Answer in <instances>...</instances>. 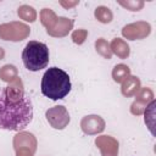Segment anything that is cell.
Masks as SVG:
<instances>
[{
  "instance_id": "4fadbf2b",
  "label": "cell",
  "mask_w": 156,
  "mask_h": 156,
  "mask_svg": "<svg viewBox=\"0 0 156 156\" xmlns=\"http://www.w3.org/2000/svg\"><path fill=\"white\" fill-rule=\"evenodd\" d=\"M40 20H41V23L49 29H51L56 22H57V17L55 15L54 11H51L50 9H43L41 12H40Z\"/></svg>"
},
{
  "instance_id": "7402d4cb",
  "label": "cell",
  "mask_w": 156,
  "mask_h": 156,
  "mask_svg": "<svg viewBox=\"0 0 156 156\" xmlns=\"http://www.w3.org/2000/svg\"><path fill=\"white\" fill-rule=\"evenodd\" d=\"M78 2L77 1H74V2H69V4H63V2H61V5H63V6H66V7H69V6H74V5H77Z\"/></svg>"
},
{
  "instance_id": "5b68a950",
  "label": "cell",
  "mask_w": 156,
  "mask_h": 156,
  "mask_svg": "<svg viewBox=\"0 0 156 156\" xmlns=\"http://www.w3.org/2000/svg\"><path fill=\"white\" fill-rule=\"evenodd\" d=\"M13 145L17 156H32L35 151L37 140L33 134L22 132L15 136Z\"/></svg>"
},
{
  "instance_id": "ba28073f",
  "label": "cell",
  "mask_w": 156,
  "mask_h": 156,
  "mask_svg": "<svg viewBox=\"0 0 156 156\" xmlns=\"http://www.w3.org/2000/svg\"><path fill=\"white\" fill-rule=\"evenodd\" d=\"M82 129L84 133L87 134H96L104 130L105 128V122L100 116L96 115H90V116H85L82 119Z\"/></svg>"
},
{
  "instance_id": "7c38bea8",
  "label": "cell",
  "mask_w": 156,
  "mask_h": 156,
  "mask_svg": "<svg viewBox=\"0 0 156 156\" xmlns=\"http://www.w3.org/2000/svg\"><path fill=\"white\" fill-rule=\"evenodd\" d=\"M111 49L121 58H124L129 55V46L122 39H118V38L113 39L112 43H111Z\"/></svg>"
},
{
  "instance_id": "8992f818",
  "label": "cell",
  "mask_w": 156,
  "mask_h": 156,
  "mask_svg": "<svg viewBox=\"0 0 156 156\" xmlns=\"http://www.w3.org/2000/svg\"><path fill=\"white\" fill-rule=\"evenodd\" d=\"M46 119L55 129H63L69 122V115L63 106H55L46 111Z\"/></svg>"
},
{
  "instance_id": "5bb4252c",
  "label": "cell",
  "mask_w": 156,
  "mask_h": 156,
  "mask_svg": "<svg viewBox=\"0 0 156 156\" xmlns=\"http://www.w3.org/2000/svg\"><path fill=\"white\" fill-rule=\"evenodd\" d=\"M129 67L121 63V65H116L113 71H112V77H113V80L117 82V83H121L123 82L127 77H129Z\"/></svg>"
},
{
  "instance_id": "9a60e30c",
  "label": "cell",
  "mask_w": 156,
  "mask_h": 156,
  "mask_svg": "<svg viewBox=\"0 0 156 156\" xmlns=\"http://www.w3.org/2000/svg\"><path fill=\"white\" fill-rule=\"evenodd\" d=\"M95 17L98 21H100L101 23H110L112 21V12L108 7L106 6H98L95 9Z\"/></svg>"
},
{
  "instance_id": "d6986e66",
  "label": "cell",
  "mask_w": 156,
  "mask_h": 156,
  "mask_svg": "<svg viewBox=\"0 0 156 156\" xmlns=\"http://www.w3.org/2000/svg\"><path fill=\"white\" fill-rule=\"evenodd\" d=\"M152 98H154L152 91H151L149 88H144V89H141L140 93L138 94V99H136V101H139V102L143 101V102L145 104V102L152 100Z\"/></svg>"
},
{
  "instance_id": "44dd1931",
  "label": "cell",
  "mask_w": 156,
  "mask_h": 156,
  "mask_svg": "<svg viewBox=\"0 0 156 156\" xmlns=\"http://www.w3.org/2000/svg\"><path fill=\"white\" fill-rule=\"evenodd\" d=\"M85 37H87V30H85V29L74 30L73 34H72V39H73V41L77 43V44H82V43L85 40Z\"/></svg>"
},
{
  "instance_id": "9c48e42d",
  "label": "cell",
  "mask_w": 156,
  "mask_h": 156,
  "mask_svg": "<svg viewBox=\"0 0 156 156\" xmlns=\"http://www.w3.org/2000/svg\"><path fill=\"white\" fill-rule=\"evenodd\" d=\"M95 144L101 150L102 156H117L118 154V141L110 135L98 136Z\"/></svg>"
},
{
  "instance_id": "30bf717a",
  "label": "cell",
  "mask_w": 156,
  "mask_h": 156,
  "mask_svg": "<svg viewBox=\"0 0 156 156\" xmlns=\"http://www.w3.org/2000/svg\"><path fill=\"white\" fill-rule=\"evenodd\" d=\"M72 26H73V21L72 20L65 18V17H58L56 24L51 29H49L48 33L54 35V37H63L69 32Z\"/></svg>"
},
{
  "instance_id": "8fae6325",
  "label": "cell",
  "mask_w": 156,
  "mask_h": 156,
  "mask_svg": "<svg viewBox=\"0 0 156 156\" xmlns=\"http://www.w3.org/2000/svg\"><path fill=\"white\" fill-rule=\"evenodd\" d=\"M139 89H140V80L138 79V77L134 76L127 77V79L122 84V94L124 96H133L139 91Z\"/></svg>"
},
{
  "instance_id": "3957f363",
  "label": "cell",
  "mask_w": 156,
  "mask_h": 156,
  "mask_svg": "<svg viewBox=\"0 0 156 156\" xmlns=\"http://www.w3.org/2000/svg\"><path fill=\"white\" fill-rule=\"evenodd\" d=\"M49 49L44 43L32 40L23 49L22 61L26 68L32 72L45 68L49 63Z\"/></svg>"
},
{
  "instance_id": "6da1fadb",
  "label": "cell",
  "mask_w": 156,
  "mask_h": 156,
  "mask_svg": "<svg viewBox=\"0 0 156 156\" xmlns=\"http://www.w3.org/2000/svg\"><path fill=\"white\" fill-rule=\"evenodd\" d=\"M33 119V105L18 87L0 88V129L22 130Z\"/></svg>"
},
{
  "instance_id": "2e32d148",
  "label": "cell",
  "mask_w": 156,
  "mask_h": 156,
  "mask_svg": "<svg viewBox=\"0 0 156 156\" xmlns=\"http://www.w3.org/2000/svg\"><path fill=\"white\" fill-rule=\"evenodd\" d=\"M18 16L24 20V21H28V22H34L35 18H37V12L35 10L29 6V5H22L18 7Z\"/></svg>"
},
{
  "instance_id": "7a4b0ae2",
  "label": "cell",
  "mask_w": 156,
  "mask_h": 156,
  "mask_svg": "<svg viewBox=\"0 0 156 156\" xmlns=\"http://www.w3.org/2000/svg\"><path fill=\"white\" fill-rule=\"evenodd\" d=\"M71 91V79L67 72L58 67H50L41 79V93L51 100L63 99Z\"/></svg>"
},
{
  "instance_id": "52a82bcc",
  "label": "cell",
  "mask_w": 156,
  "mask_h": 156,
  "mask_svg": "<svg viewBox=\"0 0 156 156\" xmlns=\"http://www.w3.org/2000/svg\"><path fill=\"white\" fill-rule=\"evenodd\" d=\"M150 24L146 22H136V23H132L128 24L123 28L122 33L126 38L130 39V40H135V39H141L146 35L150 34Z\"/></svg>"
},
{
  "instance_id": "277c9868",
  "label": "cell",
  "mask_w": 156,
  "mask_h": 156,
  "mask_svg": "<svg viewBox=\"0 0 156 156\" xmlns=\"http://www.w3.org/2000/svg\"><path fill=\"white\" fill-rule=\"evenodd\" d=\"M28 34H29V27L20 22H11L0 26V37L4 40L18 41L27 38Z\"/></svg>"
},
{
  "instance_id": "ffe728a7",
  "label": "cell",
  "mask_w": 156,
  "mask_h": 156,
  "mask_svg": "<svg viewBox=\"0 0 156 156\" xmlns=\"http://www.w3.org/2000/svg\"><path fill=\"white\" fill-rule=\"evenodd\" d=\"M119 5H122L123 7L130 10V11H139L144 6V2L143 1H127V2L121 1Z\"/></svg>"
},
{
  "instance_id": "ac0fdd59",
  "label": "cell",
  "mask_w": 156,
  "mask_h": 156,
  "mask_svg": "<svg viewBox=\"0 0 156 156\" xmlns=\"http://www.w3.org/2000/svg\"><path fill=\"white\" fill-rule=\"evenodd\" d=\"M95 48H96V51L100 55H102L106 58H111V49H110L108 43L105 39H102V38L98 39L96 43H95Z\"/></svg>"
},
{
  "instance_id": "603a6c76",
  "label": "cell",
  "mask_w": 156,
  "mask_h": 156,
  "mask_svg": "<svg viewBox=\"0 0 156 156\" xmlns=\"http://www.w3.org/2000/svg\"><path fill=\"white\" fill-rule=\"evenodd\" d=\"M4 56H5V51L2 50V48H0V60H2Z\"/></svg>"
},
{
  "instance_id": "e0dca14e",
  "label": "cell",
  "mask_w": 156,
  "mask_h": 156,
  "mask_svg": "<svg viewBox=\"0 0 156 156\" xmlns=\"http://www.w3.org/2000/svg\"><path fill=\"white\" fill-rule=\"evenodd\" d=\"M16 76H17V69H16V67L12 66V65H6V66H4V67L0 69V77H1V79L5 80V82L12 80L13 78H16Z\"/></svg>"
}]
</instances>
